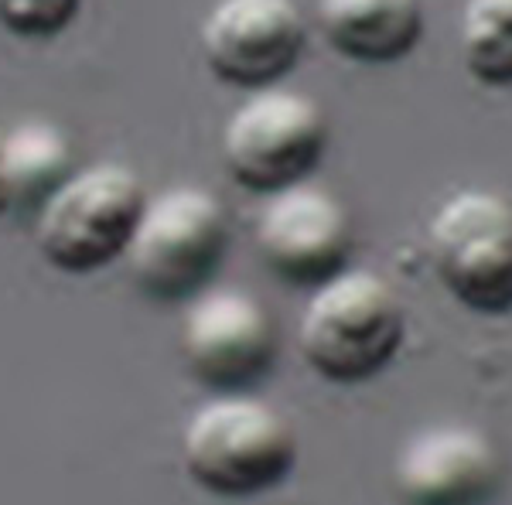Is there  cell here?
Wrapping results in <instances>:
<instances>
[{
	"mask_svg": "<svg viewBox=\"0 0 512 505\" xmlns=\"http://www.w3.org/2000/svg\"><path fill=\"white\" fill-rule=\"evenodd\" d=\"M188 478L219 499H253L284 482L297 465L294 430L270 403L222 393L202 403L181 434Z\"/></svg>",
	"mask_w": 512,
	"mask_h": 505,
	"instance_id": "1",
	"label": "cell"
},
{
	"mask_svg": "<svg viewBox=\"0 0 512 505\" xmlns=\"http://www.w3.org/2000/svg\"><path fill=\"white\" fill-rule=\"evenodd\" d=\"M403 335L407 314L393 287L373 270H342L308 301L297 345L318 376L352 386L390 366Z\"/></svg>",
	"mask_w": 512,
	"mask_h": 505,
	"instance_id": "2",
	"label": "cell"
},
{
	"mask_svg": "<svg viewBox=\"0 0 512 505\" xmlns=\"http://www.w3.org/2000/svg\"><path fill=\"white\" fill-rule=\"evenodd\" d=\"M229 250V219L222 202L198 185H178L147 198L127 250L134 284L154 301H185L219 270Z\"/></svg>",
	"mask_w": 512,
	"mask_h": 505,
	"instance_id": "3",
	"label": "cell"
},
{
	"mask_svg": "<svg viewBox=\"0 0 512 505\" xmlns=\"http://www.w3.org/2000/svg\"><path fill=\"white\" fill-rule=\"evenodd\" d=\"M144 205V185L130 168H82L41 205L35 226L38 253L62 273H93L127 256Z\"/></svg>",
	"mask_w": 512,
	"mask_h": 505,
	"instance_id": "4",
	"label": "cell"
},
{
	"mask_svg": "<svg viewBox=\"0 0 512 505\" xmlns=\"http://www.w3.org/2000/svg\"><path fill=\"white\" fill-rule=\"evenodd\" d=\"M328 151L325 110L297 89H256L222 130V161L236 185L274 195L315 175Z\"/></svg>",
	"mask_w": 512,
	"mask_h": 505,
	"instance_id": "5",
	"label": "cell"
},
{
	"mask_svg": "<svg viewBox=\"0 0 512 505\" xmlns=\"http://www.w3.org/2000/svg\"><path fill=\"white\" fill-rule=\"evenodd\" d=\"M431 267L461 308L512 311V205L492 192H458L434 212L427 229Z\"/></svg>",
	"mask_w": 512,
	"mask_h": 505,
	"instance_id": "6",
	"label": "cell"
},
{
	"mask_svg": "<svg viewBox=\"0 0 512 505\" xmlns=\"http://www.w3.org/2000/svg\"><path fill=\"white\" fill-rule=\"evenodd\" d=\"M178 349L202 386L239 393L274 369V314L246 291H205L181 318Z\"/></svg>",
	"mask_w": 512,
	"mask_h": 505,
	"instance_id": "7",
	"label": "cell"
},
{
	"mask_svg": "<svg viewBox=\"0 0 512 505\" xmlns=\"http://www.w3.org/2000/svg\"><path fill=\"white\" fill-rule=\"evenodd\" d=\"M256 250L284 284L321 287L349 270L352 219L345 205L318 185H291L267 195L253 226Z\"/></svg>",
	"mask_w": 512,
	"mask_h": 505,
	"instance_id": "8",
	"label": "cell"
},
{
	"mask_svg": "<svg viewBox=\"0 0 512 505\" xmlns=\"http://www.w3.org/2000/svg\"><path fill=\"white\" fill-rule=\"evenodd\" d=\"M209 72L239 89H267L304 52V21L294 0H219L198 31Z\"/></svg>",
	"mask_w": 512,
	"mask_h": 505,
	"instance_id": "9",
	"label": "cell"
},
{
	"mask_svg": "<svg viewBox=\"0 0 512 505\" xmlns=\"http://www.w3.org/2000/svg\"><path fill=\"white\" fill-rule=\"evenodd\" d=\"M499 482V447L472 424L424 427L400 447L393 465L403 505H485Z\"/></svg>",
	"mask_w": 512,
	"mask_h": 505,
	"instance_id": "10",
	"label": "cell"
},
{
	"mask_svg": "<svg viewBox=\"0 0 512 505\" xmlns=\"http://www.w3.org/2000/svg\"><path fill=\"white\" fill-rule=\"evenodd\" d=\"M315 21L332 52L362 65L407 59L424 35L420 0H318Z\"/></svg>",
	"mask_w": 512,
	"mask_h": 505,
	"instance_id": "11",
	"label": "cell"
},
{
	"mask_svg": "<svg viewBox=\"0 0 512 505\" xmlns=\"http://www.w3.org/2000/svg\"><path fill=\"white\" fill-rule=\"evenodd\" d=\"M0 175L7 202L45 205L72 178V147L52 123H21L0 137Z\"/></svg>",
	"mask_w": 512,
	"mask_h": 505,
	"instance_id": "12",
	"label": "cell"
},
{
	"mask_svg": "<svg viewBox=\"0 0 512 505\" xmlns=\"http://www.w3.org/2000/svg\"><path fill=\"white\" fill-rule=\"evenodd\" d=\"M458 48L478 82L512 86V0H465Z\"/></svg>",
	"mask_w": 512,
	"mask_h": 505,
	"instance_id": "13",
	"label": "cell"
},
{
	"mask_svg": "<svg viewBox=\"0 0 512 505\" xmlns=\"http://www.w3.org/2000/svg\"><path fill=\"white\" fill-rule=\"evenodd\" d=\"M82 0H0V24L21 38H55L76 21Z\"/></svg>",
	"mask_w": 512,
	"mask_h": 505,
	"instance_id": "14",
	"label": "cell"
},
{
	"mask_svg": "<svg viewBox=\"0 0 512 505\" xmlns=\"http://www.w3.org/2000/svg\"><path fill=\"white\" fill-rule=\"evenodd\" d=\"M11 209V202H7V188H4V175H0V212Z\"/></svg>",
	"mask_w": 512,
	"mask_h": 505,
	"instance_id": "15",
	"label": "cell"
}]
</instances>
